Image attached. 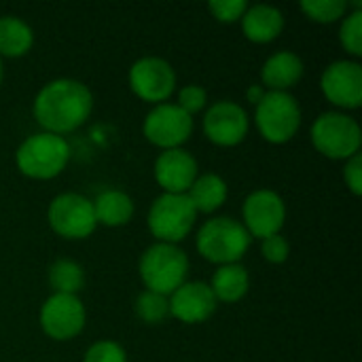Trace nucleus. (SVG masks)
<instances>
[{
	"mask_svg": "<svg viewBox=\"0 0 362 362\" xmlns=\"http://www.w3.org/2000/svg\"><path fill=\"white\" fill-rule=\"evenodd\" d=\"M170 316L185 325L206 322L216 312V297L206 282H185L170 297Z\"/></svg>",
	"mask_w": 362,
	"mask_h": 362,
	"instance_id": "obj_15",
	"label": "nucleus"
},
{
	"mask_svg": "<svg viewBox=\"0 0 362 362\" xmlns=\"http://www.w3.org/2000/svg\"><path fill=\"white\" fill-rule=\"evenodd\" d=\"M303 62L293 51H278L261 68V81L263 87L269 91H288L295 87L303 76Z\"/></svg>",
	"mask_w": 362,
	"mask_h": 362,
	"instance_id": "obj_18",
	"label": "nucleus"
},
{
	"mask_svg": "<svg viewBox=\"0 0 362 362\" xmlns=\"http://www.w3.org/2000/svg\"><path fill=\"white\" fill-rule=\"evenodd\" d=\"M250 119L233 100L214 102L204 115V134L216 146H238L248 136Z\"/></svg>",
	"mask_w": 362,
	"mask_h": 362,
	"instance_id": "obj_13",
	"label": "nucleus"
},
{
	"mask_svg": "<svg viewBox=\"0 0 362 362\" xmlns=\"http://www.w3.org/2000/svg\"><path fill=\"white\" fill-rule=\"evenodd\" d=\"M242 32L250 42H272L276 40L284 30V15L280 8L272 4H255L248 6L242 15Z\"/></svg>",
	"mask_w": 362,
	"mask_h": 362,
	"instance_id": "obj_17",
	"label": "nucleus"
},
{
	"mask_svg": "<svg viewBox=\"0 0 362 362\" xmlns=\"http://www.w3.org/2000/svg\"><path fill=\"white\" fill-rule=\"evenodd\" d=\"M49 284L53 293L78 295V291L85 286V272L78 263L70 259H59L49 269Z\"/></svg>",
	"mask_w": 362,
	"mask_h": 362,
	"instance_id": "obj_23",
	"label": "nucleus"
},
{
	"mask_svg": "<svg viewBox=\"0 0 362 362\" xmlns=\"http://www.w3.org/2000/svg\"><path fill=\"white\" fill-rule=\"evenodd\" d=\"M93 95L81 81L55 78L34 98V119L47 134H68L78 129L91 115Z\"/></svg>",
	"mask_w": 362,
	"mask_h": 362,
	"instance_id": "obj_1",
	"label": "nucleus"
},
{
	"mask_svg": "<svg viewBox=\"0 0 362 362\" xmlns=\"http://www.w3.org/2000/svg\"><path fill=\"white\" fill-rule=\"evenodd\" d=\"M0 83H2V57H0Z\"/></svg>",
	"mask_w": 362,
	"mask_h": 362,
	"instance_id": "obj_33",
	"label": "nucleus"
},
{
	"mask_svg": "<svg viewBox=\"0 0 362 362\" xmlns=\"http://www.w3.org/2000/svg\"><path fill=\"white\" fill-rule=\"evenodd\" d=\"M129 87L142 100L151 104H163L176 89V72L163 57H140L129 68Z\"/></svg>",
	"mask_w": 362,
	"mask_h": 362,
	"instance_id": "obj_9",
	"label": "nucleus"
},
{
	"mask_svg": "<svg viewBox=\"0 0 362 362\" xmlns=\"http://www.w3.org/2000/svg\"><path fill=\"white\" fill-rule=\"evenodd\" d=\"M85 305L76 295L53 293L40 308V327L45 335L57 341H68L76 337L85 327Z\"/></svg>",
	"mask_w": 362,
	"mask_h": 362,
	"instance_id": "obj_12",
	"label": "nucleus"
},
{
	"mask_svg": "<svg viewBox=\"0 0 362 362\" xmlns=\"http://www.w3.org/2000/svg\"><path fill=\"white\" fill-rule=\"evenodd\" d=\"M68 161L70 144L66 142V138L47 132L25 138L15 153V163L19 172L34 180L55 178L57 174L64 172Z\"/></svg>",
	"mask_w": 362,
	"mask_h": 362,
	"instance_id": "obj_2",
	"label": "nucleus"
},
{
	"mask_svg": "<svg viewBox=\"0 0 362 362\" xmlns=\"http://www.w3.org/2000/svg\"><path fill=\"white\" fill-rule=\"evenodd\" d=\"M244 229L250 238L265 240L269 235L280 233L286 221V206L284 199L272 189H259L250 193L242 208Z\"/></svg>",
	"mask_w": 362,
	"mask_h": 362,
	"instance_id": "obj_11",
	"label": "nucleus"
},
{
	"mask_svg": "<svg viewBox=\"0 0 362 362\" xmlns=\"http://www.w3.org/2000/svg\"><path fill=\"white\" fill-rule=\"evenodd\" d=\"M136 316L146 325H159L170 316V301L159 293L144 291L136 299Z\"/></svg>",
	"mask_w": 362,
	"mask_h": 362,
	"instance_id": "obj_24",
	"label": "nucleus"
},
{
	"mask_svg": "<svg viewBox=\"0 0 362 362\" xmlns=\"http://www.w3.org/2000/svg\"><path fill=\"white\" fill-rule=\"evenodd\" d=\"M255 123L267 142L284 144L301 127V106L288 91H265L255 106Z\"/></svg>",
	"mask_w": 362,
	"mask_h": 362,
	"instance_id": "obj_6",
	"label": "nucleus"
},
{
	"mask_svg": "<svg viewBox=\"0 0 362 362\" xmlns=\"http://www.w3.org/2000/svg\"><path fill=\"white\" fill-rule=\"evenodd\" d=\"M187 197L193 204L195 212L212 214L227 199V182L218 174H202L187 191Z\"/></svg>",
	"mask_w": 362,
	"mask_h": 362,
	"instance_id": "obj_21",
	"label": "nucleus"
},
{
	"mask_svg": "<svg viewBox=\"0 0 362 362\" xmlns=\"http://www.w3.org/2000/svg\"><path fill=\"white\" fill-rule=\"evenodd\" d=\"M34 45L32 28L19 17H0V57H21Z\"/></svg>",
	"mask_w": 362,
	"mask_h": 362,
	"instance_id": "obj_22",
	"label": "nucleus"
},
{
	"mask_svg": "<svg viewBox=\"0 0 362 362\" xmlns=\"http://www.w3.org/2000/svg\"><path fill=\"white\" fill-rule=\"evenodd\" d=\"M197 176V161L185 148L163 151L155 161V180L163 193L187 195Z\"/></svg>",
	"mask_w": 362,
	"mask_h": 362,
	"instance_id": "obj_16",
	"label": "nucleus"
},
{
	"mask_svg": "<svg viewBox=\"0 0 362 362\" xmlns=\"http://www.w3.org/2000/svg\"><path fill=\"white\" fill-rule=\"evenodd\" d=\"M246 95H248V102H252L255 106L263 100V95H265V89H263V85H250L248 87V91H246Z\"/></svg>",
	"mask_w": 362,
	"mask_h": 362,
	"instance_id": "obj_32",
	"label": "nucleus"
},
{
	"mask_svg": "<svg viewBox=\"0 0 362 362\" xmlns=\"http://www.w3.org/2000/svg\"><path fill=\"white\" fill-rule=\"evenodd\" d=\"M189 259L176 244H153L140 259V278L151 293L170 297L187 282Z\"/></svg>",
	"mask_w": 362,
	"mask_h": 362,
	"instance_id": "obj_4",
	"label": "nucleus"
},
{
	"mask_svg": "<svg viewBox=\"0 0 362 362\" xmlns=\"http://www.w3.org/2000/svg\"><path fill=\"white\" fill-rule=\"evenodd\" d=\"M312 142L320 155L335 161H348L361 151V125L346 112H322L312 125Z\"/></svg>",
	"mask_w": 362,
	"mask_h": 362,
	"instance_id": "obj_5",
	"label": "nucleus"
},
{
	"mask_svg": "<svg viewBox=\"0 0 362 362\" xmlns=\"http://www.w3.org/2000/svg\"><path fill=\"white\" fill-rule=\"evenodd\" d=\"M210 288H212L216 301L238 303L240 299L246 297V293L250 288V276H248L246 267H242L240 263L221 265L212 276Z\"/></svg>",
	"mask_w": 362,
	"mask_h": 362,
	"instance_id": "obj_20",
	"label": "nucleus"
},
{
	"mask_svg": "<svg viewBox=\"0 0 362 362\" xmlns=\"http://www.w3.org/2000/svg\"><path fill=\"white\" fill-rule=\"evenodd\" d=\"M261 250H263V257H265L269 263L280 265V263H284V261L288 259V255H291V244H288V240H286L284 235L276 233V235H269V238L263 240Z\"/></svg>",
	"mask_w": 362,
	"mask_h": 362,
	"instance_id": "obj_30",
	"label": "nucleus"
},
{
	"mask_svg": "<svg viewBox=\"0 0 362 362\" xmlns=\"http://www.w3.org/2000/svg\"><path fill=\"white\" fill-rule=\"evenodd\" d=\"M142 132L146 140L163 151L180 148L193 134V117L176 104H157L144 119Z\"/></svg>",
	"mask_w": 362,
	"mask_h": 362,
	"instance_id": "obj_10",
	"label": "nucleus"
},
{
	"mask_svg": "<svg viewBox=\"0 0 362 362\" xmlns=\"http://www.w3.org/2000/svg\"><path fill=\"white\" fill-rule=\"evenodd\" d=\"M246 8H248V2L246 0H216V2H210L208 4V11L221 23L240 21L242 15L246 13Z\"/></svg>",
	"mask_w": 362,
	"mask_h": 362,
	"instance_id": "obj_28",
	"label": "nucleus"
},
{
	"mask_svg": "<svg viewBox=\"0 0 362 362\" xmlns=\"http://www.w3.org/2000/svg\"><path fill=\"white\" fill-rule=\"evenodd\" d=\"M339 42L341 47L354 55H362V11H352L344 17L341 28H339Z\"/></svg>",
	"mask_w": 362,
	"mask_h": 362,
	"instance_id": "obj_26",
	"label": "nucleus"
},
{
	"mask_svg": "<svg viewBox=\"0 0 362 362\" xmlns=\"http://www.w3.org/2000/svg\"><path fill=\"white\" fill-rule=\"evenodd\" d=\"M83 362H127V354L119 344L102 339L87 350Z\"/></svg>",
	"mask_w": 362,
	"mask_h": 362,
	"instance_id": "obj_27",
	"label": "nucleus"
},
{
	"mask_svg": "<svg viewBox=\"0 0 362 362\" xmlns=\"http://www.w3.org/2000/svg\"><path fill=\"white\" fill-rule=\"evenodd\" d=\"M301 11L316 23H335L348 15L346 0H303Z\"/></svg>",
	"mask_w": 362,
	"mask_h": 362,
	"instance_id": "obj_25",
	"label": "nucleus"
},
{
	"mask_svg": "<svg viewBox=\"0 0 362 362\" xmlns=\"http://www.w3.org/2000/svg\"><path fill=\"white\" fill-rule=\"evenodd\" d=\"M320 89L337 108H358L362 104V66L352 59L333 62L320 76Z\"/></svg>",
	"mask_w": 362,
	"mask_h": 362,
	"instance_id": "obj_14",
	"label": "nucleus"
},
{
	"mask_svg": "<svg viewBox=\"0 0 362 362\" xmlns=\"http://www.w3.org/2000/svg\"><path fill=\"white\" fill-rule=\"evenodd\" d=\"M344 180H346V187L350 189L352 195L361 197L362 195V157L361 153L350 157L346 161V168H344Z\"/></svg>",
	"mask_w": 362,
	"mask_h": 362,
	"instance_id": "obj_31",
	"label": "nucleus"
},
{
	"mask_svg": "<svg viewBox=\"0 0 362 362\" xmlns=\"http://www.w3.org/2000/svg\"><path fill=\"white\" fill-rule=\"evenodd\" d=\"M47 218L51 229L66 240H85L98 227L91 199L78 193H62L53 197Z\"/></svg>",
	"mask_w": 362,
	"mask_h": 362,
	"instance_id": "obj_8",
	"label": "nucleus"
},
{
	"mask_svg": "<svg viewBox=\"0 0 362 362\" xmlns=\"http://www.w3.org/2000/svg\"><path fill=\"white\" fill-rule=\"evenodd\" d=\"M197 221V212L187 195H159L148 210V229L163 244L182 242Z\"/></svg>",
	"mask_w": 362,
	"mask_h": 362,
	"instance_id": "obj_7",
	"label": "nucleus"
},
{
	"mask_svg": "<svg viewBox=\"0 0 362 362\" xmlns=\"http://www.w3.org/2000/svg\"><path fill=\"white\" fill-rule=\"evenodd\" d=\"M95 223L104 227H121L127 225L134 216V202L127 193L119 189L102 191L93 202Z\"/></svg>",
	"mask_w": 362,
	"mask_h": 362,
	"instance_id": "obj_19",
	"label": "nucleus"
},
{
	"mask_svg": "<svg viewBox=\"0 0 362 362\" xmlns=\"http://www.w3.org/2000/svg\"><path fill=\"white\" fill-rule=\"evenodd\" d=\"M206 104H208V93H206V89L204 87H199V85H187V87H182L180 91H178V102H176V106L178 108H182L187 115H197L199 110H204L206 108Z\"/></svg>",
	"mask_w": 362,
	"mask_h": 362,
	"instance_id": "obj_29",
	"label": "nucleus"
},
{
	"mask_svg": "<svg viewBox=\"0 0 362 362\" xmlns=\"http://www.w3.org/2000/svg\"><path fill=\"white\" fill-rule=\"evenodd\" d=\"M252 244L250 233L235 218L218 216L204 223L197 231V250L199 255L216 265L240 263V259L248 252Z\"/></svg>",
	"mask_w": 362,
	"mask_h": 362,
	"instance_id": "obj_3",
	"label": "nucleus"
}]
</instances>
